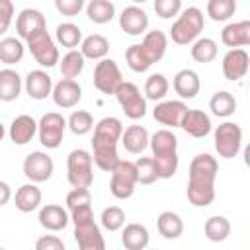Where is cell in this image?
Returning a JSON list of instances; mask_svg holds the SVG:
<instances>
[{
    "mask_svg": "<svg viewBox=\"0 0 250 250\" xmlns=\"http://www.w3.org/2000/svg\"><path fill=\"white\" fill-rule=\"evenodd\" d=\"M219 164L215 156L203 152L191 158L189 162V180H188V199L195 207H207L215 199V178Z\"/></svg>",
    "mask_w": 250,
    "mask_h": 250,
    "instance_id": "obj_1",
    "label": "cell"
},
{
    "mask_svg": "<svg viewBox=\"0 0 250 250\" xmlns=\"http://www.w3.org/2000/svg\"><path fill=\"white\" fill-rule=\"evenodd\" d=\"M123 125L117 117H104L94 125V139H92V160L100 170L111 172L119 160L117 154V141L121 139Z\"/></svg>",
    "mask_w": 250,
    "mask_h": 250,
    "instance_id": "obj_2",
    "label": "cell"
},
{
    "mask_svg": "<svg viewBox=\"0 0 250 250\" xmlns=\"http://www.w3.org/2000/svg\"><path fill=\"white\" fill-rule=\"evenodd\" d=\"M148 145L152 148V160L156 164L158 178L168 180L178 170V139L172 131L160 129L150 139Z\"/></svg>",
    "mask_w": 250,
    "mask_h": 250,
    "instance_id": "obj_3",
    "label": "cell"
},
{
    "mask_svg": "<svg viewBox=\"0 0 250 250\" xmlns=\"http://www.w3.org/2000/svg\"><path fill=\"white\" fill-rule=\"evenodd\" d=\"M203 25H205L203 12L195 6L186 8L178 16V20L172 23L170 37L176 45H189L199 37V33L203 31Z\"/></svg>",
    "mask_w": 250,
    "mask_h": 250,
    "instance_id": "obj_4",
    "label": "cell"
},
{
    "mask_svg": "<svg viewBox=\"0 0 250 250\" xmlns=\"http://www.w3.org/2000/svg\"><path fill=\"white\" fill-rule=\"evenodd\" d=\"M92 154L84 148H76L68 154L66 160V178L72 188H90L94 182V172H92Z\"/></svg>",
    "mask_w": 250,
    "mask_h": 250,
    "instance_id": "obj_5",
    "label": "cell"
},
{
    "mask_svg": "<svg viewBox=\"0 0 250 250\" xmlns=\"http://www.w3.org/2000/svg\"><path fill=\"white\" fill-rule=\"evenodd\" d=\"M137 168L135 162L131 160H117V164L111 170V180H109V191L117 199H129L135 193L137 186Z\"/></svg>",
    "mask_w": 250,
    "mask_h": 250,
    "instance_id": "obj_6",
    "label": "cell"
},
{
    "mask_svg": "<svg viewBox=\"0 0 250 250\" xmlns=\"http://www.w3.org/2000/svg\"><path fill=\"white\" fill-rule=\"evenodd\" d=\"M123 109V113L129 119H141L146 113V98L141 94V90L133 82H121L113 94Z\"/></svg>",
    "mask_w": 250,
    "mask_h": 250,
    "instance_id": "obj_7",
    "label": "cell"
},
{
    "mask_svg": "<svg viewBox=\"0 0 250 250\" xmlns=\"http://www.w3.org/2000/svg\"><path fill=\"white\" fill-rule=\"evenodd\" d=\"M242 146V129L232 123L225 121L215 129V150L221 158H234Z\"/></svg>",
    "mask_w": 250,
    "mask_h": 250,
    "instance_id": "obj_8",
    "label": "cell"
},
{
    "mask_svg": "<svg viewBox=\"0 0 250 250\" xmlns=\"http://www.w3.org/2000/svg\"><path fill=\"white\" fill-rule=\"evenodd\" d=\"M64 129H66V119L61 113H57V111L45 113L37 123L39 143L47 148H57L62 143Z\"/></svg>",
    "mask_w": 250,
    "mask_h": 250,
    "instance_id": "obj_9",
    "label": "cell"
},
{
    "mask_svg": "<svg viewBox=\"0 0 250 250\" xmlns=\"http://www.w3.org/2000/svg\"><path fill=\"white\" fill-rule=\"evenodd\" d=\"M27 47H29L33 59L41 66H47L49 68V66H55L59 62V49H57L53 37L47 33V29L35 33L33 37H29L27 39Z\"/></svg>",
    "mask_w": 250,
    "mask_h": 250,
    "instance_id": "obj_10",
    "label": "cell"
},
{
    "mask_svg": "<svg viewBox=\"0 0 250 250\" xmlns=\"http://www.w3.org/2000/svg\"><path fill=\"white\" fill-rule=\"evenodd\" d=\"M123 82L121 70L113 59H100V62L94 68V86L102 94H115L117 86Z\"/></svg>",
    "mask_w": 250,
    "mask_h": 250,
    "instance_id": "obj_11",
    "label": "cell"
},
{
    "mask_svg": "<svg viewBox=\"0 0 250 250\" xmlns=\"http://www.w3.org/2000/svg\"><path fill=\"white\" fill-rule=\"evenodd\" d=\"M53 170H55V164H53V158H51L47 152L33 150V152L27 154L25 160H23V174H25V178L31 180L33 184L47 182V180L53 176Z\"/></svg>",
    "mask_w": 250,
    "mask_h": 250,
    "instance_id": "obj_12",
    "label": "cell"
},
{
    "mask_svg": "<svg viewBox=\"0 0 250 250\" xmlns=\"http://www.w3.org/2000/svg\"><path fill=\"white\" fill-rule=\"evenodd\" d=\"M47 29V21H45V16L35 10V8H25L20 12L18 20H16V31H18V37L27 41L29 37H33L35 33L39 31H45Z\"/></svg>",
    "mask_w": 250,
    "mask_h": 250,
    "instance_id": "obj_13",
    "label": "cell"
},
{
    "mask_svg": "<svg viewBox=\"0 0 250 250\" xmlns=\"http://www.w3.org/2000/svg\"><path fill=\"white\" fill-rule=\"evenodd\" d=\"M248 66H250V55L242 49V47H236V49H230L225 57H223V74L227 80H240L246 76L248 72Z\"/></svg>",
    "mask_w": 250,
    "mask_h": 250,
    "instance_id": "obj_14",
    "label": "cell"
},
{
    "mask_svg": "<svg viewBox=\"0 0 250 250\" xmlns=\"http://www.w3.org/2000/svg\"><path fill=\"white\" fill-rule=\"evenodd\" d=\"M51 96H53V102H55L59 107L70 109V107H74V105L80 102V98H82V88H80V84H78L74 78H62V80H59V82L53 86Z\"/></svg>",
    "mask_w": 250,
    "mask_h": 250,
    "instance_id": "obj_15",
    "label": "cell"
},
{
    "mask_svg": "<svg viewBox=\"0 0 250 250\" xmlns=\"http://www.w3.org/2000/svg\"><path fill=\"white\" fill-rule=\"evenodd\" d=\"M74 240L80 250H104L105 240L100 232V227L94 221L74 225Z\"/></svg>",
    "mask_w": 250,
    "mask_h": 250,
    "instance_id": "obj_16",
    "label": "cell"
},
{
    "mask_svg": "<svg viewBox=\"0 0 250 250\" xmlns=\"http://www.w3.org/2000/svg\"><path fill=\"white\" fill-rule=\"evenodd\" d=\"M180 127L188 135H191L195 139H203V137H207L211 133V119H209V115L205 111H201V109H189L188 107L184 111V115H182Z\"/></svg>",
    "mask_w": 250,
    "mask_h": 250,
    "instance_id": "obj_17",
    "label": "cell"
},
{
    "mask_svg": "<svg viewBox=\"0 0 250 250\" xmlns=\"http://www.w3.org/2000/svg\"><path fill=\"white\" fill-rule=\"evenodd\" d=\"M186 109H188V105L184 102H180V100H164V102L156 104V107L152 111V117L160 125L180 127V121H182V115H184Z\"/></svg>",
    "mask_w": 250,
    "mask_h": 250,
    "instance_id": "obj_18",
    "label": "cell"
},
{
    "mask_svg": "<svg viewBox=\"0 0 250 250\" xmlns=\"http://www.w3.org/2000/svg\"><path fill=\"white\" fill-rule=\"evenodd\" d=\"M119 27L127 35H141L148 27V16L139 6H127L119 16Z\"/></svg>",
    "mask_w": 250,
    "mask_h": 250,
    "instance_id": "obj_19",
    "label": "cell"
},
{
    "mask_svg": "<svg viewBox=\"0 0 250 250\" xmlns=\"http://www.w3.org/2000/svg\"><path fill=\"white\" fill-rule=\"evenodd\" d=\"M221 41L230 49L250 45V21L242 20V21L227 23L221 31Z\"/></svg>",
    "mask_w": 250,
    "mask_h": 250,
    "instance_id": "obj_20",
    "label": "cell"
},
{
    "mask_svg": "<svg viewBox=\"0 0 250 250\" xmlns=\"http://www.w3.org/2000/svg\"><path fill=\"white\" fill-rule=\"evenodd\" d=\"M25 92L33 100H45L53 92V78L45 70H31L25 76Z\"/></svg>",
    "mask_w": 250,
    "mask_h": 250,
    "instance_id": "obj_21",
    "label": "cell"
},
{
    "mask_svg": "<svg viewBox=\"0 0 250 250\" xmlns=\"http://www.w3.org/2000/svg\"><path fill=\"white\" fill-rule=\"evenodd\" d=\"M199 88H201V80H199V74L191 68H184L180 72H176L174 76V90L180 98L184 100H191L199 94Z\"/></svg>",
    "mask_w": 250,
    "mask_h": 250,
    "instance_id": "obj_22",
    "label": "cell"
},
{
    "mask_svg": "<svg viewBox=\"0 0 250 250\" xmlns=\"http://www.w3.org/2000/svg\"><path fill=\"white\" fill-rule=\"evenodd\" d=\"M37 133V121L31 115H18L12 123H10V139L14 145H27L33 135Z\"/></svg>",
    "mask_w": 250,
    "mask_h": 250,
    "instance_id": "obj_23",
    "label": "cell"
},
{
    "mask_svg": "<svg viewBox=\"0 0 250 250\" xmlns=\"http://www.w3.org/2000/svg\"><path fill=\"white\" fill-rule=\"evenodd\" d=\"M70 217L66 213V209H62L61 205H55V203H49L45 207H41L39 211V225L47 230H62L66 225H68Z\"/></svg>",
    "mask_w": 250,
    "mask_h": 250,
    "instance_id": "obj_24",
    "label": "cell"
},
{
    "mask_svg": "<svg viewBox=\"0 0 250 250\" xmlns=\"http://www.w3.org/2000/svg\"><path fill=\"white\" fill-rule=\"evenodd\" d=\"M148 131L143 125H129L123 133H121V145L125 146L127 152L131 154H141L146 146H148Z\"/></svg>",
    "mask_w": 250,
    "mask_h": 250,
    "instance_id": "obj_25",
    "label": "cell"
},
{
    "mask_svg": "<svg viewBox=\"0 0 250 250\" xmlns=\"http://www.w3.org/2000/svg\"><path fill=\"white\" fill-rule=\"evenodd\" d=\"M141 47H143V51L146 53L148 61L154 64V62H158V61L164 57L166 47H168V37H166L164 31H160V29H152V31L145 33V39H143Z\"/></svg>",
    "mask_w": 250,
    "mask_h": 250,
    "instance_id": "obj_26",
    "label": "cell"
},
{
    "mask_svg": "<svg viewBox=\"0 0 250 250\" xmlns=\"http://www.w3.org/2000/svg\"><path fill=\"white\" fill-rule=\"evenodd\" d=\"M148 230L145 225H139V223H129L125 229H123V234H121V244L127 248V250H145L148 246Z\"/></svg>",
    "mask_w": 250,
    "mask_h": 250,
    "instance_id": "obj_27",
    "label": "cell"
},
{
    "mask_svg": "<svg viewBox=\"0 0 250 250\" xmlns=\"http://www.w3.org/2000/svg\"><path fill=\"white\" fill-rule=\"evenodd\" d=\"M156 227H158V232L166 240H176L184 232V221L174 211H162L158 215V219H156Z\"/></svg>",
    "mask_w": 250,
    "mask_h": 250,
    "instance_id": "obj_28",
    "label": "cell"
},
{
    "mask_svg": "<svg viewBox=\"0 0 250 250\" xmlns=\"http://www.w3.org/2000/svg\"><path fill=\"white\" fill-rule=\"evenodd\" d=\"M80 53L84 55V59H92V61L105 59V55L109 53V41L100 33H92L82 39Z\"/></svg>",
    "mask_w": 250,
    "mask_h": 250,
    "instance_id": "obj_29",
    "label": "cell"
},
{
    "mask_svg": "<svg viewBox=\"0 0 250 250\" xmlns=\"http://www.w3.org/2000/svg\"><path fill=\"white\" fill-rule=\"evenodd\" d=\"M14 201L21 213H31L41 205V189L35 184H25L16 191Z\"/></svg>",
    "mask_w": 250,
    "mask_h": 250,
    "instance_id": "obj_30",
    "label": "cell"
},
{
    "mask_svg": "<svg viewBox=\"0 0 250 250\" xmlns=\"http://www.w3.org/2000/svg\"><path fill=\"white\" fill-rule=\"evenodd\" d=\"M21 92V78L16 70L4 68L0 70V100L14 102Z\"/></svg>",
    "mask_w": 250,
    "mask_h": 250,
    "instance_id": "obj_31",
    "label": "cell"
},
{
    "mask_svg": "<svg viewBox=\"0 0 250 250\" xmlns=\"http://www.w3.org/2000/svg\"><path fill=\"white\" fill-rule=\"evenodd\" d=\"M86 16H88L90 21H94L98 25H104V23L113 20L115 6H113L111 0H90L88 6H86Z\"/></svg>",
    "mask_w": 250,
    "mask_h": 250,
    "instance_id": "obj_32",
    "label": "cell"
},
{
    "mask_svg": "<svg viewBox=\"0 0 250 250\" xmlns=\"http://www.w3.org/2000/svg\"><path fill=\"white\" fill-rule=\"evenodd\" d=\"M209 109L213 115L217 117H229L234 113L236 109V100L230 92L227 90H221V92H215L213 98L209 100Z\"/></svg>",
    "mask_w": 250,
    "mask_h": 250,
    "instance_id": "obj_33",
    "label": "cell"
},
{
    "mask_svg": "<svg viewBox=\"0 0 250 250\" xmlns=\"http://www.w3.org/2000/svg\"><path fill=\"white\" fill-rule=\"evenodd\" d=\"M205 236L211 240V242H223L229 234H230V223L227 217L223 215H217V217H209L205 221Z\"/></svg>",
    "mask_w": 250,
    "mask_h": 250,
    "instance_id": "obj_34",
    "label": "cell"
},
{
    "mask_svg": "<svg viewBox=\"0 0 250 250\" xmlns=\"http://www.w3.org/2000/svg\"><path fill=\"white\" fill-rule=\"evenodd\" d=\"M23 59V43L16 37H6L0 41V61L4 64H16Z\"/></svg>",
    "mask_w": 250,
    "mask_h": 250,
    "instance_id": "obj_35",
    "label": "cell"
},
{
    "mask_svg": "<svg viewBox=\"0 0 250 250\" xmlns=\"http://www.w3.org/2000/svg\"><path fill=\"white\" fill-rule=\"evenodd\" d=\"M191 59L197 62H211L217 59V43L211 37H197L191 45Z\"/></svg>",
    "mask_w": 250,
    "mask_h": 250,
    "instance_id": "obj_36",
    "label": "cell"
},
{
    "mask_svg": "<svg viewBox=\"0 0 250 250\" xmlns=\"http://www.w3.org/2000/svg\"><path fill=\"white\" fill-rule=\"evenodd\" d=\"M84 55L80 53V51H76V49H70L64 57H62V61H59L61 64V74H62V78H76L82 70H84Z\"/></svg>",
    "mask_w": 250,
    "mask_h": 250,
    "instance_id": "obj_37",
    "label": "cell"
},
{
    "mask_svg": "<svg viewBox=\"0 0 250 250\" xmlns=\"http://www.w3.org/2000/svg\"><path fill=\"white\" fill-rule=\"evenodd\" d=\"M57 41L62 45V47H66V49H76L80 43H82V31H80V27L76 25V23H72V21H64V23H61L59 27H57Z\"/></svg>",
    "mask_w": 250,
    "mask_h": 250,
    "instance_id": "obj_38",
    "label": "cell"
},
{
    "mask_svg": "<svg viewBox=\"0 0 250 250\" xmlns=\"http://www.w3.org/2000/svg\"><path fill=\"white\" fill-rule=\"evenodd\" d=\"M236 12V0H209L207 2V16L213 21H227Z\"/></svg>",
    "mask_w": 250,
    "mask_h": 250,
    "instance_id": "obj_39",
    "label": "cell"
},
{
    "mask_svg": "<svg viewBox=\"0 0 250 250\" xmlns=\"http://www.w3.org/2000/svg\"><path fill=\"white\" fill-rule=\"evenodd\" d=\"M168 88H170V84H168V78L164 76V74H150L148 78H146V82H145V94H146V98L148 100H152V102H158V100H162L166 94H168Z\"/></svg>",
    "mask_w": 250,
    "mask_h": 250,
    "instance_id": "obj_40",
    "label": "cell"
},
{
    "mask_svg": "<svg viewBox=\"0 0 250 250\" xmlns=\"http://www.w3.org/2000/svg\"><path fill=\"white\" fill-rule=\"evenodd\" d=\"M125 61H127V64H129V68H131L133 72H146V70L152 66V62L148 61V57H146V53L143 51L141 45H131V47H127V51H125Z\"/></svg>",
    "mask_w": 250,
    "mask_h": 250,
    "instance_id": "obj_41",
    "label": "cell"
},
{
    "mask_svg": "<svg viewBox=\"0 0 250 250\" xmlns=\"http://www.w3.org/2000/svg\"><path fill=\"white\" fill-rule=\"evenodd\" d=\"M66 127L74 133V135H86L94 129V117L90 111H84V109H78V111H72L68 121H66Z\"/></svg>",
    "mask_w": 250,
    "mask_h": 250,
    "instance_id": "obj_42",
    "label": "cell"
},
{
    "mask_svg": "<svg viewBox=\"0 0 250 250\" xmlns=\"http://www.w3.org/2000/svg\"><path fill=\"white\" fill-rule=\"evenodd\" d=\"M135 168H137V182L139 184H154L158 180V172H156V164L152 160V156H141L137 162H135Z\"/></svg>",
    "mask_w": 250,
    "mask_h": 250,
    "instance_id": "obj_43",
    "label": "cell"
},
{
    "mask_svg": "<svg viewBox=\"0 0 250 250\" xmlns=\"http://www.w3.org/2000/svg\"><path fill=\"white\" fill-rule=\"evenodd\" d=\"M100 223L105 230H119L123 225H125V211L117 205H111V207H105L102 211V217H100Z\"/></svg>",
    "mask_w": 250,
    "mask_h": 250,
    "instance_id": "obj_44",
    "label": "cell"
},
{
    "mask_svg": "<svg viewBox=\"0 0 250 250\" xmlns=\"http://www.w3.org/2000/svg\"><path fill=\"white\" fill-rule=\"evenodd\" d=\"M92 205V193L88 188H74L72 191H68L66 195V207L68 211L80 209V207H88Z\"/></svg>",
    "mask_w": 250,
    "mask_h": 250,
    "instance_id": "obj_45",
    "label": "cell"
},
{
    "mask_svg": "<svg viewBox=\"0 0 250 250\" xmlns=\"http://www.w3.org/2000/svg\"><path fill=\"white\" fill-rule=\"evenodd\" d=\"M154 12L162 20H170L180 14L182 10V0H154Z\"/></svg>",
    "mask_w": 250,
    "mask_h": 250,
    "instance_id": "obj_46",
    "label": "cell"
},
{
    "mask_svg": "<svg viewBox=\"0 0 250 250\" xmlns=\"http://www.w3.org/2000/svg\"><path fill=\"white\" fill-rule=\"evenodd\" d=\"M55 8H57L59 14L74 18V16H78L82 12L84 0H55Z\"/></svg>",
    "mask_w": 250,
    "mask_h": 250,
    "instance_id": "obj_47",
    "label": "cell"
},
{
    "mask_svg": "<svg viewBox=\"0 0 250 250\" xmlns=\"http://www.w3.org/2000/svg\"><path fill=\"white\" fill-rule=\"evenodd\" d=\"M12 20H14V2L12 0H0V35L8 31Z\"/></svg>",
    "mask_w": 250,
    "mask_h": 250,
    "instance_id": "obj_48",
    "label": "cell"
},
{
    "mask_svg": "<svg viewBox=\"0 0 250 250\" xmlns=\"http://www.w3.org/2000/svg\"><path fill=\"white\" fill-rule=\"evenodd\" d=\"M37 250H64V242L55 234H45L35 242Z\"/></svg>",
    "mask_w": 250,
    "mask_h": 250,
    "instance_id": "obj_49",
    "label": "cell"
},
{
    "mask_svg": "<svg viewBox=\"0 0 250 250\" xmlns=\"http://www.w3.org/2000/svg\"><path fill=\"white\" fill-rule=\"evenodd\" d=\"M70 221H72L74 225H82V223L94 221V211H92V205H88V207H80V209L70 211Z\"/></svg>",
    "mask_w": 250,
    "mask_h": 250,
    "instance_id": "obj_50",
    "label": "cell"
},
{
    "mask_svg": "<svg viewBox=\"0 0 250 250\" xmlns=\"http://www.w3.org/2000/svg\"><path fill=\"white\" fill-rule=\"evenodd\" d=\"M10 197H12V189H10V186H8L6 182L0 180V207L6 205V203L10 201Z\"/></svg>",
    "mask_w": 250,
    "mask_h": 250,
    "instance_id": "obj_51",
    "label": "cell"
},
{
    "mask_svg": "<svg viewBox=\"0 0 250 250\" xmlns=\"http://www.w3.org/2000/svg\"><path fill=\"white\" fill-rule=\"evenodd\" d=\"M4 135H6V129H4V125H2V123H0V141H2V139H4Z\"/></svg>",
    "mask_w": 250,
    "mask_h": 250,
    "instance_id": "obj_52",
    "label": "cell"
},
{
    "mask_svg": "<svg viewBox=\"0 0 250 250\" xmlns=\"http://www.w3.org/2000/svg\"><path fill=\"white\" fill-rule=\"evenodd\" d=\"M135 4H143V2H146V0H133Z\"/></svg>",
    "mask_w": 250,
    "mask_h": 250,
    "instance_id": "obj_53",
    "label": "cell"
}]
</instances>
